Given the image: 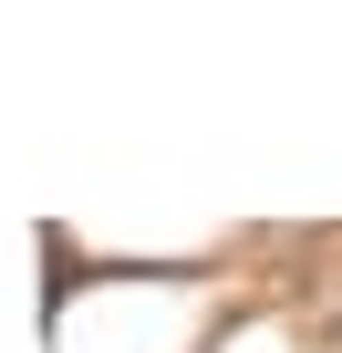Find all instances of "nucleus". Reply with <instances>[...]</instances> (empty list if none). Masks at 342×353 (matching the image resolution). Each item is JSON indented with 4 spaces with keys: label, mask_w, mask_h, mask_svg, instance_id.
<instances>
[{
    "label": "nucleus",
    "mask_w": 342,
    "mask_h": 353,
    "mask_svg": "<svg viewBox=\"0 0 342 353\" xmlns=\"http://www.w3.org/2000/svg\"><path fill=\"white\" fill-rule=\"evenodd\" d=\"M249 239H218L197 260H83L63 239L42 343L52 353H208V332L239 312Z\"/></svg>",
    "instance_id": "obj_1"
}]
</instances>
